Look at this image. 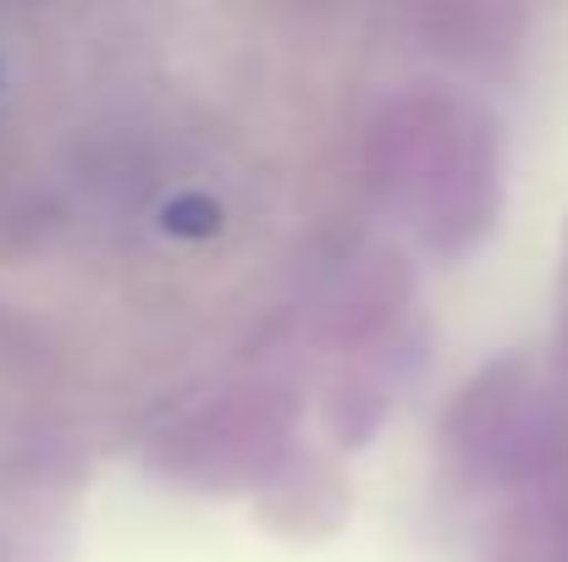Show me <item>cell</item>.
Instances as JSON below:
<instances>
[{
    "label": "cell",
    "mask_w": 568,
    "mask_h": 562,
    "mask_svg": "<svg viewBox=\"0 0 568 562\" xmlns=\"http://www.w3.org/2000/svg\"><path fill=\"white\" fill-rule=\"evenodd\" d=\"M376 187L436 254H469L503 210V133L469 100H397L376 122Z\"/></svg>",
    "instance_id": "cell-1"
},
{
    "label": "cell",
    "mask_w": 568,
    "mask_h": 562,
    "mask_svg": "<svg viewBox=\"0 0 568 562\" xmlns=\"http://www.w3.org/2000/svg\"><path fill=\"white\" fill-rule=\"evenodd\" d=\"M221 221H226V210L210 198V193H178L166 210H161V226L172 232V237H215L221 232Z\"/></svg>",
    "instance_id": "cell-2"
}]
</instances>
